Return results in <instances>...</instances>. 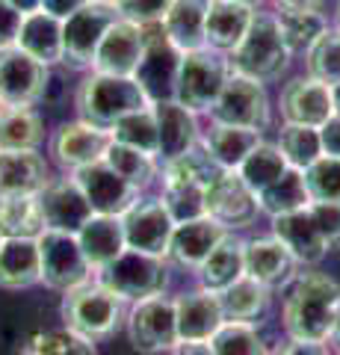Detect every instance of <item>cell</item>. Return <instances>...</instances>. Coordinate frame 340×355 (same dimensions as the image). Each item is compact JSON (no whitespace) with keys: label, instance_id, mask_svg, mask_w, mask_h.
I'll use <instances>...</instances> for the list:
<instances>
[{"label":"cell","instance_id":"obj_1","mask_svg":"<svg viewBox=\"0 0 340 355\" xmlns=\"http://www.w3.org/2000/svg\"><path fill=\"white\" fill-rule=\"evenodd\" d=\"M340 314V284L323 272H305L284 299V329L296 340L323 343L332 338Z\"/></svg>","mask_w":340,"mask_h":355},{"label":"cell","instance_id":"obj_2","mask_svg":"<svg viewBox=\"0 0 340 355\" xmlns=\"http://www.w3.org/2000/svg\"><path fill=\"white\" fill-rule=\"evenodd\" d=\"M287 62H290V51L281 39L278 18L267 12H255L243 42L228 57V69L255 83H269L281 77Z\"/></svg>","mask_w":340,"mask_h":355},{"label":"cell","instance_id":"obj_3","mask_svg":"<svg viewBox=\"0 0 340 355\" xmlns=\"http://www.w3.org/2000/svg\"><path fill=\"white\" fill-rule=\"evenodd\" d=\"M151 101L142 92V86L134 77H113V74H92L86 77L78 92L80 121L92 128L109 130L122 116L134 110H145Z\"/></svg>","mask_w":340,"mask_h":355},{"label":"cell","instance_id":"obj_4","mask_svg":"<svg viewBox=\"0 0 340 355\" xmlns=\"http://www.w3.org/2000/svg\"><path fill=\"white\" fill-rule=\"evenodd\" d=\"M228 60L219 57V51H193V53H181L178 62V74H175V98L181 107H186L190 113H204L216 104L219 92H222L228 74Z\"/></svg>","mask_w":340,"mask_h":355},{"label":"cell","instance_id":"obj_5","mask_svg":"<svg viewBox=\"0 0 340 355\" xmlns=\"http://www.w3.org/2000/svg\"><path fill=\"white\" fill-rule=\"evenodd\" d=\"M62 320L65 329L78 331L83 338H107L113 335L122 323V299L113 291H107L104 284H89L74 287L65 293L62 302Z\"/></svg>","mask_w":340,"mask_h":355},{"label":"cell","instance_id":"obj_6","mask_svg":"<svg viewBox=\"0 0 340 355\" xmlns=\"http://www.w3.org/2000/svg\"><path fill=\"white\" fill-rule=\"evenodd\" d=\"M39 240V270H42V282L53 291H74L89 282L92 266L86 261V254L78 243V234L69 231H51L45 228Z\"/></svg>","mask_w":340,"mask_h":355},{"label":"cell","instance_id":"obj_7","mask_svg":"<svg viewBox=\"0 0 340 355\" xmlns=\"http://www.w3.org/2000/svg\"><path fill=\"white\" fill-rule=\"evenodd\" d=\"M101 272V282L107 291H113L118 299H148V296H160V291L166 287V263L157 254H145V252H134L125 249L113 263H107Z\"/></svg>","mask_w":340,"mask_h":355},{"label":"cell","instance_id":"obj_8","mask_svg":"<svg viewBox=\"0 0 340 355\" xmlns=\"http://www.w3.org/2000/svg\"><path fill=\"white\" fill-rule=\"evenodd\" d=\"M118 21L109 3H86L71 18L62 21V62L71 69H86L95 60L104 33Z\"/></svg>","mask_w":340,"mask_h":355},{"label":"cell","instance_id":"obj_9","mask_svg":"<svg viewBox=\"0 0 340 355\" xmlns=\"http://www.w3.org/2000/svg\"><path fill=\"white\" fill-rule=\"evenodd\" d=\"M216 125H234L249 130H263L269 125V101L263 86L249 77L231 74L219 92L216 104L211 107Z\"/></svg>","mask_w":340,"mask_h":355},{"label":"cell","instance_id":"obj_10","mask_svg":"<svg viewBox=\"0 0 340 355\" xmlns=\"http://www.w3.org/2000/svg\"><path fill=\"white\" fill-rule=\"evenodd\" d=\"M142 36H145V53H142V62L134 74V80L142 86V92H145L151 104L166 101V92H175V74H178L181 51L169 42L160 21L142 27Z\"/></svg>","mask_w":340,"mask_h":355},{"label":"cell","instance_id":"obj_11","mask_svg":"<svg viewBox=\"0 0 340 355\" xmlns=\"http://www.w3.org/2000/svg\"><path fill=\"white\" fill-rule=\"evenodd\" d=\"M127 335L134 349L145 355L166 352L178 347V320H175V302L163 296H148L139 299L130 311L127 320Z\"/></svg>","mask_w":340,"mask_h":355},{"label":"cell","instance_id":"obj_12","mask_svg":"<svg viewBox=\"0 0 340 355\" xmlns=\"http://www.w3.org/2000/svg\"><path fill=\"white\" fill-rule=\"evenodd\" d=\"M122 231H125V246L134 252L145 254H169V240L175 231V219L169 216L166 205L160 198H145V202L130 205L122 216Z\"/></svg>","mask_w":340,"mask_h":355},{"label":"cell","instance_id":"obj_13","mask_svg":"<svg viewBox=\"0 0 340 355\" xmlns=\"http://www.w3.org/2000/svg\"><path fill=\"white\" fill-rule=\"evenodd\" d=\"M48 92V65L33 60L21 48L0 51V101L12 107H33Z\"/></svg>","mask_w":340,"mask_h":355},{"label":"cell","instance_id":"obj_14","mask_svg":"<svg viewBox=\"0 0 340 355\" xmlns=\"http://www.w3.org/2000/svg\"><path fill=\"white\" fill-rule=\"evenodd\" d=\"M258 196L234 169H225L204 190V214L225 228H246L258 216Z\"/></svg>","mask_w":340,"mask_h":355},{"label":"cell","instance_id":"obj_15","mask_svg":"<svg viewBox=\"0 0 340 355\" xmlns=\"http://www.w3.org/2000/svg\"><path fill=\"white\" fill-rule=\"evenodd\" d=\"M142 53H145V36H142V27L118 18L116 24L104 33L101 44H98L92 69H95V74L134 77L139 62H142Z\"/></svg>","mask_w":340,"mask_h":355},{"label":"cell","instance_id":"obj_16","mask_svg":"<svg viewBox=\"0 0 340 355\" xmlns=\"http://www.w3.org/2000/svg\"><path fill=\"white\" fill-rule=\"evenodd\" d=\"M74 181H78V187L83 190L92 214H101V216H122L125 210L136 202V193H139L125 178H118L104 160L78 169Z\"/></svg>","mask_w":340,"mask_h":355},{"label":"cell","instance_id":"obj_17","mask_svg":"<svg viewBox=\"0 0 340 355\" xmlns=\"http://www.w3.org/2000/svg\"><path fill=\"white\" fill-rule=\"evenodd\" d=\"M281 116L287 125H305V128H323L334 116L332 107V89L314 77H299L284 86L281 92Z\"/></svg>","mask_w":340,"mask_h":355},{"label":"cell","instance_id":"obj_18","mask_svg":"<svg viewBox=\"0 0 340 355\" xmlns=\"http://www.w3.org/2000/svg\"><path fill=\"white\" fill-rule=\"evenodd\" d=\"M36 198H39V210H42V219H45V228H51V231L78 234L83 222L92 216V207L86 202L78 181H57V184L51 181Z\"/></svg>","mask_w":340,"mask_h":355},{"label":"cell","instance_id":"obj_19","mask_svg":"<svg viewBox=\"0 0 340 355\" xmlns=\"http://www.w3.org/2000/svg\"><path fill=\"white\" fill-rule=\"evenodd\" d=\"M272 231H276V240L293 254V261H299V263H320L328 254V243L308 207L272 216Z\"/></svg>","mask_w":340,"mask_h":355},{"label":"cell","instance_id":"obj_20","mask_svg":"<svg viewBox=\"0 0 340 355\" xmlns=\"http://www.w3.org/2000/svg\"><path fill=\"white\" fill-rule=\"evenodd\" d=\"M175 320H178V340L184 343L211 340L216 335V329L225 323L222 308H219V296L204 291V287L175 299Z\"/></svg>","mask_w":340,"mask_h":355},{"label":"cell","instance_id":"obj_21","mask_svg":"<svg viewBox=\"0 0 340 355\" xmlns=\"http://www.w3.org/2000/svg\"><path fill=\"white\" fill-rule=\"evenodd\" d=\"M109 142H113L109 130L92 128L86 121H71V125H62L53 137V154L65 169H83L89 163L104 160Z\"/></svg>","mask_w":340,"mask_h":355},{"label":"cell","instance_id":"obj_22","mask_svg":"<svg viewBox=\"0 0 340 355\" xmlns=\"http://www.w3.org/2000/svg\"><path fill=\"white\" fill-rule=\"evenodd\" d=\"M225 237H228V228L219 225V222L211 216L178 222L172 231V240H169V254L178 263L199 270V266L207 261V254H211Z\"/></svg>","mask_w":340,"mask_h":355},{"label":"cell","instance_id":"obj_23","mask_svg":"<svg viewBox=\"0 0 340 355\" xmlns=\"http://www.w3.org/2000/svg\"><path fill=\"white\" fill-rule=\"evenodd\" d=\"M151 110H154L157 137H160L157 157H163L169 163V160L181 157V154H186L195 146L199 128H195V116L190 113V110L181 107L178 101H172V98H166V101H154Z\"/></svg>","mask_w":340,"mask_h":355},{"label":"cell","instance_id":"obj_24","mask_svg":"<svg viewBox=\"0 0 340 355\" xmlns=\"http://www.w3.org/2000/svg\"><path fill=\"white\" fill-rule=\"evenodd\" d=\"M48 184V163L36 151H0V196H39Z\"/></svg>","mask_w":340,"mask_h":355},{"label":"cell","instance_id":"obj_25","mask_svg":"<svg viewBox=\"0 0 340 355\" xmlns=\"http://www.w3.org/2000/svg\"><path fill=\"white\" fill-rule=\"evenodd\" d=\"M78 243L89 261L92 270H104L107 263H113L125 246V231H122V219L118 216H101L92 214L89 219L80 225L78 231Z\"/></svg>","mask_w":340,"mask_h":355},{"label":"cell","instance_id":"obj_26","mask_svg":"<svg viewBox=\"0 0 340 355\" xmlns=\"http://www.w3.org/2000/svg\"><path fill=\"white\" fill-rule=\"evenodd\" d=\"M251 9L243 3H231V0H211L207 3L204 18V36L211 51H228L231 53L240 42H243L246 30L251 24Z\"/></svg>","mask_w":340,"mask_h":355},{"label":"cell","instance_id":"obj_27","mask_svg":"<svg viewBox=\"0 0 340 355\" xmlns=\"http://www.w3.org/2000/svg\"><path fill=\"white\" fill-rule=\"evenodd\" d=\"M42 282L39 240L36 237H3L0 243V287L21 291Z\"/></svg>","mask_w":340,"mask_h":355},{"label":"cell","instance_id":"obj_28","mask_svg":"<svg viewBox=\"0 0 340 355\" xmlns=\"http://www.w3.org/2000/svg\"><path fill=\"white\" fill-rule=\"evenodd\" d=\"M204 18H207V0H175L160 24L175 48L181 53H193L207 48Z\"/></svg>","mask_w":340,"mask_h":355},{"label":"cell","instance_id":"obj_29","mask_svg":"<svg viewBox=\"0 0 340 355\" xmlns=\"http://www.w3.org/2000/svg\"><path fill=\"white\" fill-rule=\"evenodd\" d=\"M293 263H296L293 254L284 249L276 237L243 243V272L267 287L287 282L293 275Z\"/></svg>","mask_w":340,"mask_h":355},{"label":"cell","instance_id":"obj_30","mask_svg":"<svg viewBox=\"0 0 340 355\" xmlns=\"http://www.w3.org/2000/svg\"><path fill=\"white\" fill-rule=\"evenodd\" d=\"M15 48L30 53V57L39 60L42 65L62 62V21L42 12V9L24 15Z\"/></svg>","mask_w":340,"mask_h":355},{"label":"cell","instance_id":"obj_31","mask_svg":"<svg viewBox=\"0 0 340 355\" xmlns=\"http://www.w3.org/2000/svg\"><path fill=\"white\" fill-rule=\"evenodd\" d=\"M216 296L225 323H255L269 308V287L249 279V275H240L234 284H228Z\"/></svg>","mask_w":340,"mask_h":355},{"label":"cell","instance_id":"obj_32","mask_svg":"<svg viewBox=\"0 0 340 355\" xmlns=\"http://www.w3.org/2000/svg\"><path fill=\"white\" fill-rule=\"evenodd\" d=\"M260 130L234 128V125H213L211 133L204 137V151L222 166V169H240L251 151L260 146Z\"/></svg>","mask_w":340,"mask_h":355},{"label":"cell","instance_id":"obj_33","mask_svg":"<svg viewBox=\"0 0 340 355\" xmlns=\"http://www.w3.org/2000/svg\"><path fill=\"white\" fill-rule=\"evenodd\" d=\"M240 275H246L243 272V243L228 234L199 266V279H202L204 291L219 293V291H225L228 284H234Z\"/></svg>","mask_w":340,"mask_h":355},{"label":"cell","instance_id":"obj_34","mask_svg":"<svg viewBox=\"0 0 340 355\" xmlns=\"http://www.w3.org/2000/svg\"><path fill=\"white\" fill-rule=\"evenodd\" d=\"M45 219L36 196H0V234L3 237H39Z\"/></svg>","mask_w":340,"mask_h":355},{"label":"cell","instance_id":"obj_35","mask_svg":"<svg viewBox=\"0 0 340 355\" xmlns=\"http://www.w3.org/2000/svg\"><path fill=\"white\" fill-rule=\"evenodd\" d=\"M109 137L113 142H122L127 148H136L148 157H157L160 151V137H157V119H154V110L145 107V110H134L116 121L109 128Z\"/></svg>","mask_w":340,"mask_h":355},{"label":"cell","instance_id":"obj_36","mask_svg":"<svg viewBox=\"0 0 340 355\" xmlns=\"http://www.w3.org/2000/svg\"><path fill=\"white\" fill-rule=\"evenodd\" d=\"M308 205H311V198H308V190H305L302 172L293 169V166L278 178V181H272L267 190L258 193V207L267 210L269 216L293 214V210H302Z\"/></svg>","mask_w":340,"mask_h":355},{"label":"cell","instance_id":"obj_37","mask_svg":"<svg viewBox=\"0 0 340 355\" xmlns=\"http://www.w3.org/2000/svg\"><path fill=\"white\" fill-rule=\"evenodd\" d=\"M42 137V119L30 107H12L0 116V151H36Z\"/></svg>","mask_w":340,"mask_h":355},{"label":"cell","instance_id":"obj_38","mask_svg":"<svg viewBox=\"0 0 340 355\" xmlns=\"http://www.w3.org/2000/svg\"><path fill=\"white\" fill-rule=\"evenodd\" d=\"M287 169H290V166H287V160H284V154L278 151V146L260 142V146L251 151L243 163H240L237 175L243 178L249 190L258 196L260 190H267L272 181H278V178L287 172Z\"/></svg>","mask_w":340,"mask_h":355},{"label":"cell","instance_id":"obj_39","mask_svg":"<svg viewBox=\"0 0 340 355\" xmlns=\"http://www.w3.org/2000/svg\"><path fill=\"white\" fill-rule=\"evenodd\" d=\"M104 163L118 178H125L130 187H136V190H145L157 175L154 157H148V154H142L136 148H127V146H122V142H109L107 154H104Z\"/></svg>","mask_w":340,"mask_h":355},{"label":"cell","instance_id":"obj_40","mask_svg":"<svg viewBox=\"0 0 340 355\" xmlns=\"http://www.w3.org/2000/svg\"><path fill=\"white\" fill-rule=\"evenodd\" d=\"M278 18V30L281 39L287 44V51H311L316 39L328 30L325 18L316 12V9H299V12H281Z\"/></svg>","mask_w":340,"mask_h":355},{"label":"cell","instance_id":"obj_41","mask_svg":"<svg viewBox=\"0 0 340 355\" xmlns=\"http://www.w3.org/2000/svg\"><path fill=\"white\" fill-rule=\"evenodd\" d=\"M278 151L293 169H308V166L323 157V142H320V128H305V125H287L281 130Z\"/></svg>","mask_w":340,"mask_h":355},{"label":"cell","instance_id":"obj_42","mask_svg":"<svg viewBox=\"0 0 340 355\" xmlns=\"http://www.w3.org/2000/svg\"><path fill=\"white\" fill-rule=\"evenodd\" d=\"M302 181L311 202L340 205V160L337 157H316L308 169H302Z\"/></svg>","mask_w":340,"mask_h":355},{"label":"cell","instance_id":"obj_43","mask_svg":"<svg viewBox=\"0 0 340 355\" xmlns=\"http://www.w3.org/2000/svg\"><path fill=\"white\" fill-rule=\"evenodd\" d=\"M207 343L213 355H269L251 323H222Z\"/></svg>","mask_w":340,"mask_h":355},{"label":"cell","instance_id":"obj_44","mask_svg":"<svg viewBox=\"0 0 340 355\" xmlns=\"http://www.w3.org/2000/svg\"><path fill=\"white\" fill-rule=\"evenodd\" d=\"M308 71L325 86L340 83V30H325L308 51Z\"/></svg>","mask_w":340,"mask_h":355},{"label":"cell","instance_id":"obj_45","mask_svg":"<svg viewBox=\"0 0 340 355\" xmlns=\"http://www.w3.org/2000/svg\"><path fill=\"white\" fill-rule=\"evenodd\" d=\"M160 202L166 205L175 225H178V222L207 216L204 214V187H199V184H163Z\"/></svg>","mask_w":340,"mask_h":355},{"label":"cell","instance_id":"obj_46","mask_svg":"<svg viewBox=\"0 0 340 355\" xmlns=\"http://www.w3.org/2000/svg\"><path fill=\"white\" fill-rule=\"evenodd\" d=\"M36 355H98L92 340L78 335V331H45V335L30 338Z\"/></svg>","mask_w":340,"mask_h":355},{"label":"cell","instance_id":"obj_47","mask_svg":"<svg viewBox=\"0 0 340 355\" xmlns=\"http://www.w3.org/2000/svg\"><path fill=\"white\" fill-rule=\"evenodd\" d=\"M172 3L175 0H109V6L116 9V15L130 21V24H136V27L163 21V15L169 12Z\"/></svg>","mask_w":340,"mask_h":355},{"label":"cell","instance_id":"obj_48","mask_svg":"<svg viewBox=\"0 0 340 355\" xmlns=\"http://www.w3.org/2000/svg\"><path fill=\"white\" fill-rule=\"evenodd\" d=\"M314 222L320 225L323 237L328 243V249L340 246V205H328V202H311L308 205Z\"/></svg>","mask_w":340,"mask_h":355},{"label":"cell","instance_id":"obj_49","mask_svg":"<svg viewBox=\"0 0 340 355\" xmlns=\"http://www.w3.org/2000/svg\"><path fill=\"white\" fill-rule=\"evenodd\" d=\"M21 21H24V15H21L15 6H9L6 0H0V51L15 48L18 33H21Z\"/></svg>","mask_w":340,"mask_h":355},{"label":"cell","instance_id":"obj_50","mask_svg":"<svg viewBox=\"0 0 340 355\" xmlns=\"http://www.w3.org/2000/svg\"><path fill=\"white\" fill-rule=\"evenodd\" d=\"M320 142H323V154L340 160V116H332L320 128Z\"/></svg>","mask_w":340,"mask_h":355},{"label":"cell","instance_id":"obj_51","mask_svg":"<svg viewBox=\"0 0 340 355\" xmlns=\"http://www.w3.org/2000/svg\"><path fill=\"white\" fill-rule=\"evenodd\" d=\"M86 3H92V0H42V12H48L53 18H71L78 9H83Z\"/></svg>","mask_w":340,"mask_h":355},{"label":"cell","instance_id":"obj_52","mask_svg":"<svg viewBox=\"0 0 340 355\" xmlns=\"http://www.w3.org/2000/svg\"><path fill=\"white\" fill-rule=\"evenodd\" d=\"M272 355H328V352H325V343H316V340H296V338H290L287 343H281V347L272 352Z\"/></svg>","mask_w":340,"mask_h":355},{"label":"cell","instance_id":"obj_53","mask_svg":"<svg viewBox=\"0 0 340 355\" xmlns=\"http://www.w3.org/2000/svg\"><path fill=\"white\" fill-rule=\"evenodd\" d=\"M172 355H213V349H211V343L207 340H199V343L178 340V347H172Z\"/></svg>","mask_w":340,"mask_h":355},{"label":"cell","instance_id":"obj_54","mask_svg":"<svg viewBox=\"0 0 340 355\" xmlns=\"http://www.w3.org/2000/svg\"><path fill=\"white\" fill-rule=\"evenodd\" d=\"M281 12H299V9H320L323 0H272Z\"/></svg>","mask_w":340,"mask_h":355},{"label":"cell","instance_id":"obj_55","mask_svg":"<svg viewBox=\"0 0 340 355\" xmlns=\"http://www.w3.org/2000/svg\"><path fill=\"white\" fill-rule=\"evenodd\" d=\"M9 6H15L21 15H30V12H39L42 9V0H6Z\"/></svg>","mask_w":340,"mask_h":355},{"label":"cell","instance_id":"obj_56","mask_svg":"<svg viewBox=\"0 0 340 355\" xmlns=\"http://www.w3.org/2000/svg\"><path fill=\"white\" fill-rule=\"evenodd\" d=\"M328 89H332V107H334V116H340V83L328 86Z\"/></svg>","mask_w":340,"mask_h":355},{"label":"cell","instance_id":"obj_57","mask_svg":"<svg viewBox=\"0 0 340 355\" xmlns=\"http://www.w3.org/2000/svg\"><path fill=\"white\" fill-rule=\"evenodd\" d=\"M12 355H36V349H33V340H27V343H21V347L12 352Z\"/></svg>","mask_w":340,"mask_h":355},{"label":"cell","instance_id":"obj_58","mask_svg":"<svg viewBox=\"0 0 340 355\" xmlns=\"http://www.w3.org/2000/svg\"><path fill=\"white\" fill-rule=\"evenodd\" d=\"M231 3H243V6H249V9H255V6L263 3V0H231Z\"/></svg>","mask_w":340,"mask_h":355},{"label":"cell","instance_id":"obj_59","mask_svg":"<svg viewBox=\"0 0 340 355\" xmlns=\"http://www.w3.org/2000/svg\"><path fill=\"white\" fill-rule=\"evenodd\" d=\"M332 335H334L337 343H340V314H337V320H334V331H332Z\"/></svg>","mask_w":340,"mask_h":355},{"label":"cell","instance_id":"obj_60","mask_svg":"<svg viewBox=\"0 0 340 355\" xmlns=\"http://www.w3.org/2000/svg\"><path fill=\"white\" fill-rule=\"evenodd\" d=\"M6 110H9V107H6L3 101H0V116H3V113H6Z\"/></svg>","mask_w":340,"mask_h":355},{"label":"cell","instance_id":"obj_61","mask_svg":"<svg viewBox=\"0 0 340 355\" xmlns=\"http://www.w3.org/2000/svg\"><path fill=\"white\" fill-rule=\"evenodd\" d=\"M95 3H109V0H95Z\"/></svg>","mask_w":340,"mask_h":355},{"label":"cell","instance_id":"obj_62","mask_svg":"<svg viewBox=\"0 0 340 355\" xmlns=\"http://www.w3.org/2000/svg\"><path fill=\"white\" fill-rule=\"evenodd\" d=\"M337 24H340V6H337Z\"/></svg>","mask_w":340,"mask_h":355},{"label":"cell","instance_id":"obj_63","mask_svg":"<svg viewBox=\"0 0 340 355\" xmlns=\"http://www.w3.org/2000/svg\"><path fill=\"white\" fill-rule=\"evenodd\" d=\"M0 243H3V234H0Z\"/></svg>","mask_w":340,"mask_h":355}]
</instances>
